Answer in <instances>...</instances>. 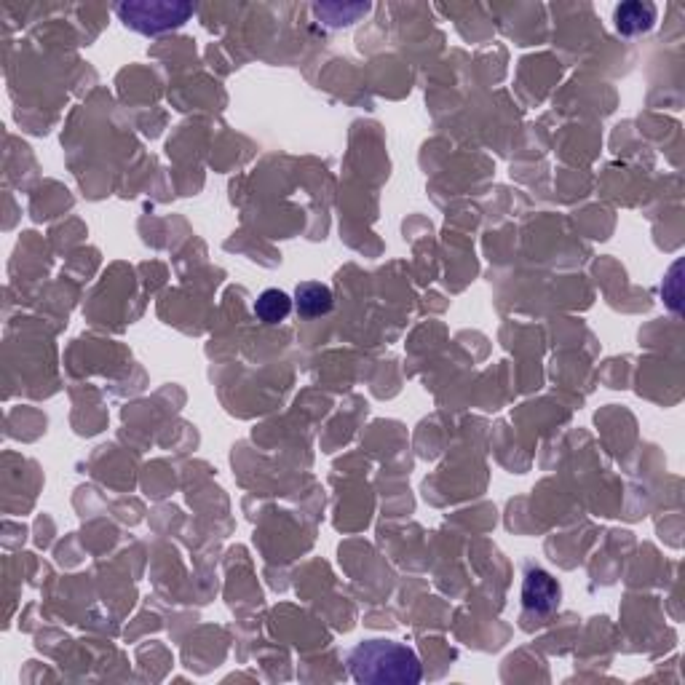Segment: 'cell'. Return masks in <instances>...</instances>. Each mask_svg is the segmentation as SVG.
Wrapping results in <instances>:
<instances>
[{
  "instance_id": "cell-1",
  "label": "cell",
  "mask_w": 685,
  "mask_h": 685,
  "mask_svg": "<svg viewBox=\"0 0 685 685\" xmlns=\"http://www.w3.org/2000/svg\"><path fill=\"white\" fill-rule=\"evenodd\" d=\"M348 669L364 685H413L421 680V661L413 648L391 640H364L348 653Z\"/></svg>"
},
{
  "instance_id": "cell-2",
  "label": "cell",
  "mask_w": 685,
  "mask_h": 685,
  "mask_svg": "<svg viewBox=\"0 0 685 685\" xmlns=\"http://www.w3.org/2000/svg\"><path fill=\"white\" fill-rule=\"evenodd\" d=\"M116 11L126 27H132L137 33L156 35L180 27L193 14V6L190 3H121Z\"/></svg>"
},
{
  "instance_id": "cell-3",
  "label": "cell",
  "mask_w": 685,
  "mask_h": 685,
  "mask_svg": "<svg viewBox=\"0 0 685 685\" xmlns=\"http://www.w3.org/2000/svg\"><path fill=\"white\" fill-rule=\"evenodd\" d=\"M522 605L536 613L554 611L560 605V586L544 570H530L522 586Z\"/></svg>"
},
{
  "instance_id": "cell-4",
  "label": "cell",
  "mask_w": 685,
  "mask_h": 685,
  "mask_svg": "<svg viewBox=\"0 0 685 685\" xmlns=\"http://www.w3.org/2000/svg\"><path fill=\"white\" fill-rule=\"evenodd\" d=\"M332 306H335V298H332V289L327 287V284L303 281V284H298V289H295V308H298V314L306 316V319L330 314Z\"/></svg>"
},
{
  "instance_id": "cell-5",
  "label": "cell",
  "mask_w": 685,
  "mask_h": 685,
  "mask_svg": "<svg viewBox=\"0 0 685 685\" xmlns=\"http://www.w3.org/2000/svg\"><path fill=\"white\" fill-rule=\"evenodd\" d=\"M653 22H656V6L653 3L632 0V3H621L616 9V30L621 35L645 33V30H651Z\"/></svg>"
},
{
  "instance_id": "cell-6",
  "label": "cell",
  "mask_w": 685,
  "mask_h": 685,
  "mask_svg": "<svg viewBox=\"0 0 685 685\" xmlns=\"http://www.w3.org/2000/svg\"><path fill=\"white\" fill-rule=\"evenodd\" d=\"M292 314V298L281 289H265L255 300V316L263 324H279Z\"/></svg>"
}]
</instances>
